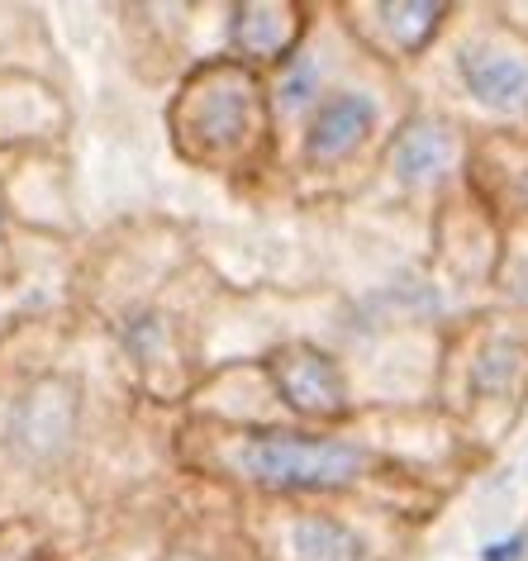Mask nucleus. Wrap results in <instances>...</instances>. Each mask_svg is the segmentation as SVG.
I'll return each instance as SVG.
<instances>
[{
	"label": "nucleus",
	"instance_id": "f257e3e1",
	"mask_svg": "<svg viewBox=\"0 0 528 561\" xmlns=\"http://www.w3.org/2000/svg\"><path fill=\"white\" fill-rule=\"evenodd\" d=\"M176 414L124 381L81 310H30L0 329V524L30 518L53 547L172 467Z\"/></svg>",
	"mask_w": 528,
	"mask_h": 561
},
{
	"label": "nucleus",
	"instance_id": "f03ea898",
	"mask_svg": "<svg viewBox=\"0 0 528 561\" xmlns=\"http://www.w3.org/2000/svg\"><path fill=\"white\" fill-rule=\"evenodd\" d=\"M172 467L233 500H357L428 528L485 457L434 404H405L363 410L338 428L176 414Z\"/></svg>",
	"mask_w": 528,
	"mask_h": 561
},
{
	"label": "nucleus",
	"instance_id": "7ed1b4c3",
	"mask_svg": "<svg viewBox=\"0 0 528 561\" xmlns=\"http://www.w3.org/2000/svg\"><path fill=\"white\" fill-rule=\"evenodd\" d=\"M229 286L186 224L124 219L81 252L67 305L105 333L124 381L162 414H182L210 376V333Z\"/></svg>",
	"mask_w": 528,
	"mask_h": 561
},
{
	"label": "nucleus",
	"instance_id": "20e7f679",
	"mask_svg": "<svg viewBox=\"0 0 528 561\" xmlns=\"http://www.w3.org/2000/svg\"><path fill=\"white\" fill-rule=\"evenodd\" d=\"M420 105L414 81L357 44L347 72L324 91L282 158V195L296 205H357L391 134Z\"/></svg>",
	"mask_w": 528,
	"mask_h": 561
},
{
	"label": "nucleus",
	"instance_id": "39448f33",
	"mask_svg": "<svg viewBox=\"0 0 528 561\" xmlns=\"http://www.w3.org/2000/svg\"><path fill=\"white\" fill-rule=\"evenodd\" d=\"M167 144L191 172L225 181L239 195L282 191V144L267 101V77L205 53L186 62L167 95Z\"/></svg>",
	"mask_w": 528,
	"mask_h": 561
},
{
	"label": "nucleus",
	"instance_id": "423d86ee",
	"mask_svg": "<svg viewBox=\"0 0 528 561\" xmlns=\"http://www.w3.org/2000/svg\"><path fill=\"white\" fill-rule=\"evenodd\" d=\"M434 410L477 457H495L528 410V329L519 319L495 305H471L443 324Z\"/></svg>",
	"mask_w": 528,
	"mask_h": 561
},
{
	"label": "nucleus",
	"instance_id": "0eeeda50",
	"mask_svg": "<svg viewBox=\"0 0 528 561\" xmlns=\"http://www.w3.org/2000/svg\"><path fill=\"white\" fill-rule=\"evenodd\" d=\"M414 95L467 134H528V34L495 5H457V20L414 67Z\"/></svg>",
	"mask_w": 528,
	"mask_h": 561
},
{
	"label": "nucleus",
	"instance_id": "6e6552de",
	"mask_svg": "<svg viewBox=\"0 0 528 561\" xmlns=\"http://www.w3.org/2000/svg\"><path fill=\"white\" fill-rule=\"evenodd\" d=\"M262 561H414L424 524L357 500H239Z\"/></svg>",
	"mask_w": 528,
	"mask_h": 561
},
{
	"label": "nucleus",
	"instance_id": "1a4fd4ad",
	"mask_svg": "<svg viewBox=\"0 0 528 561\" xmlns=\"http://www.w3.org/2000/svg\"><path fill=\"white\" fill-rule=\"evenodd\" d=\"M262 390H267L276 424H310V428H338L363 414L353 367L333 343L314 333H286L267 347L248 353Z\"/></svg>",
	"mask_w": 528,
	"mask_h": 561
},
{
	"label": "nucleus",
	"instance_id": "9d476101",
	"mask_svg": "<svg viewBox=\"0 0 528 561\" xmlns=\"http://www.w3.org/2000/svg\"><path fill=\"white\" fill-rule=\"evenodd\" d=\"M467 162H471V134L452 115L420 101L405 115V124L391 134V144H386L377 162V176H371V186L363 191L357 205H377V209L424 205L434 215V205L467 176Z\"/></svg>",
	"mask_w": 528,
	"mask_h": 561
},
{
	"label": "nucleus",
	"instance_id": "9b49d317",
	"mask_svg": "<svg viewBox=\"0 0 528 561\" xmlns=\"http://www.w3.org/2000/svg\"><path fill=\"white\" fill-rule=\"evenodd\" d=\"M505 224L485 195L462 176L428 215V272H434L452 296H491L495 266L505 257Z\"/></svg>",
	"mask_w": 528,
	"mask_h": 561
},
{
	"label": "nucleus",
	"instance_id": "f8f14e48",
	"mask_svg": "<svg viewBox=\"0 0 528 561\" xmlns=\"http://www.w3.org/2000/svg\"><path fill=\"white\" fill-rule=\"evenodd\" d=\"M338 15L371 58L414 77L457 20V0H338Z\"/></svg>",
	"mask_w": 528,
	"mask_h": 561
},
{
	"label": "nucleus",
	"instance_id": "ddd939ff",
	"mask_svg": "<svg viewBox=\"0 0 528 561\" xmlns=\"http://www.w3.org/2000/svg\"><path fill=\"white\" fill-rule=\"evenodd\" d=\"M152 561H262L243 528V504L225 490L182 476L172 524Z\"/></svg>",
	"mask_w": 528,
	"mask_h": 561
},
{
	"label": "nucleus",
	"instance_id": "4468645a",
	"mask_svg": "<svg viewBox=\"0 0 528 561\" xmlns=\"http://www.w3.org/2000/svg\"><path fill=\"white\" fill-rule=\"evenodd\" d=\"M314 10L319 5H310V0H239V5H225V48L219 53L267 77L305 44Z\"/></svg>",
	"mask_w": 528,
	"mask_h": 561
},
{
	"label": "nucleus",
	"instance_id": "2eb2a0df",
	"mask_svg": "<svg viewBox=\"0 0 528 561\" xmlns=\"http://www.w3.org/2000/svg\"><path fill=\"white\" fill-rule=\"evenodd\" d=\"M467 181L485 195L505 233H528V134H471Z\"/></svg>",
	"mask_w": 528,
	"mask_h": 561
},
{
	"label": "nucleus",
	"instance_id": "dca6fc26",
	"mask_svg": "<svg viewBox=\"0 0 528 561\" xmlns=\"http://www.w3.org/2000/svg\"><path fill=\"white\" fill-rule=\"evenodd\" d=\"M485 305L505 310L509 319H519L528 329V233H509L505 238V257L495 266V280H491V296Z\"/></svg>",
	"mask_w": 528,
	"mask_h": 561
},
{
	"label": "nucleus",
	"instance_id": "f3484780",
	"mask_svg": "<svg viewBox=\"0 0 528 561\" xmlns=\"http://www.w3.org/2000/svg\"><path fill=\"white\" fill-rule=\"evenodd\" d=\"M53 547V533L30 518H5L0 524V561H38Z\"/></svg>",
	"mask_w": 528,
	"mask_h": 561
},
{
	"label": "nucleus",
	"instance_id": "a211bd4d",
	"mask_svg": "<svg viewBox=\"0 0 528 561\" xmlns=\"http://www.w3.org/2000/svg\"><path fill=\"white\" fill-rule=\"evenodd\" d=\"M15 229H20V215H15V201H10V181L0 176V286L15 276Z\"/></svg>",
	"mask_w": 528,
	"mask_h": 561
},
{
	"label": "nucleus",
	"instance_id": "6ab92c4d",
	"mask_svg": "<svg viewBox=\"0 0 528 561\" xmlns=\"http://www.w3.org/2000/svg\"><path fill=\"white\" fill-rule=\"evenodd\" d=\"M38 561H53V547H48V552H44V557H38Z\"/></svg>",
	"mask_w": 528,
	"mask_h": 561
},
{
	"label": "nucleus",
	"instance_id": "aec40b11",
	"mask_svg": "<svg viewBox=\"0 0 528 561\" xmlns=\"http://www.w3.org/2000/svg\"><path fill=\"white\" fill-rule=\"evenodd\" d=\"M524 528H528V518H524Z\"/></svg>",
	"mask_w": 528,
	"mask_h": 561
}]
</instances>
